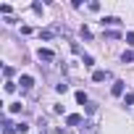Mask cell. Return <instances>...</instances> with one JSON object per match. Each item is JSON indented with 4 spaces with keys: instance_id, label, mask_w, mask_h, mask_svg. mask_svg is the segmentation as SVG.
<instances>
[{
    "instance_id": "cell-1",
    "label": "cell",
    "mask_w": 134,
    "mask_h": 134,
    "mask_svg": "<svg viewBox=\"0 0 134 134\" xmlns=\"http://www.w3.org/2000/svg\"><path fill=\"white\" fill-rule=\"evenodd\" d=\"M100 24H103V26H118V24H121V19H118V16H103V19H100Z\"/></svg>"
},
{
    "instance_id": "cell-2",
    "label": "cell",
    "mask_w": 134,
    "mask_h": 134,
    "mask_svg": "<svg viewBox=\"0 0 134 134\" xmlns=\"http://www.w3.org/2000/svg\"><path fill=\"white\" fill-rule=\"evenodd\" d=\"M37 55H40V60H53V58H55V53H53V50H47V47H40V53H37Z\"/></svg>"
},
{
    "instance_id": "cell-3",
    "label": "cell",
    "mask_w": 134,
    "mask_h": 134,
    "mask_svg": "<svg viewBox=\"0 0 134 134\" xmlns=\"http://www.w3.org/2000/svg\"><path fill=\"white\" fill-rule=\"evenodd\" d=\"M66 124H69V126H79V124H82V116H79V113H71V116H66Z\"/></svg>"
},
{
    "instance_id": "cell-4",
    "label": "cell",
    "mask_w": 134,
    "mask_h": 134,
    "mask_svg": "<svg viewBox=\"0 0 134 134\" xmlns=\"http://www.w3.org/2000/svg\"><path fill=\"white\" fill-rule=\"evenodd\" d=\"M19 84H21V87H24V90H32V87H34V79H32V76H26V74H24V76H21V79H19Z\"/></svg>"
},
{
    "instance_id": "cell-5",
    "label": "cell",
    "mask_w": 134,
    "mask_h": 134,
    "mask_svg": "<svg viewBox=\"0 0 134 134\" xmlns=\"http://www.w3.org/2000/svg\"><path fill=\"white\" fill-rule=\"evenodd\" d=\"M92 79H95V82H105V79H108V71H95Z\"/></svg>"
},
{
    "instance_id": "cell-6",
    "label": "cell",
    "mask_w": 134,
    "mask_h": 134,
    "mask_svg": "<svg viewBox=\"0 0 134 134\" xmlns=\"http://www.w3.org/2000/svg\"><path fill=\"white\" fill-rule=\"evenodd\" d=\"M110 92H113V95H124V82H116Z\"/></svg>"
},
{
    "instance_id": "cell-7",
    "label": "cell",
    "mask_w": 134,
    "mask_h": 134,
    "mask_svg": "<svg viewBox=\"0 0 134 134\" xmlns=\"http://www.w3.org/2000/svg\"><path fill=\"white\" fill-rule=\"evenodd\" d=\"M76 103H79V105H90V100H87L84 92H76Z\"/></svg>"
},
{
    "instance_id": "cell-8",
    "label": "cell",
    "mask_w": 134,
    "mask_h": 134,
    "mask_svg": "<svg viewBox=\"0 0 134 134\" xmlns=\"http://www.w3.org/2000/svg\"><path fill=\"white\" fill-rule=\"evenodd\" d=\"M121 60H124V63H131V60H134V53H131V50H124Z\"/></svg>"
},
{
    "instance_id": "cell-9",
    "label": "cell",
    "mask_w": 134,
    "mask_h": 134,
    "mask_svg": "<svg viewBox=\"0 0 134 134\" xmlns=\"http://www.w3.org/2000/svg\"><path fill=\"white\" fill-rule=\"evenodd\" d=\"M55 92H60V95H66V92H69V84H66V82H60V84H55Z\"/></svg>"
},
{
    "instance_id": "cell-10",
    "label": "cell",
    "mask_w": 134,
    "mask_h": 134,
    "mask_svg": "<svg viewBox=\"0 0 134 134\" xmlns=\"http://www.w3.org/2000/svg\"><path fill=\"white\" fill-rule=\"evenodd\" d=\"M82 63L87 66V69H92V66H95V58H92V55H84V58H82Z\"/></svg>"
},
{
    "instance_id": "cell-11",
    "label": "cell",
    "mask_w": 134,
    "mask_h": 134,
    "mask_svg": "<svg viewBox=\"0 0 134 134\" xmlns=\"http://www.w3.org/2000/svg\"><path fill=\"white\" fill-rule=\"evenodd\" d=\"M8 110H11V113H21V103H11Z\"/></svg>"
},
{
    "instance_id": "cell-12",
    "label": "cell",
    "mask_w": 134,
    "mask_h": 134,
    "mask_svg": "<svg viewBox=\"0 0 134 134\" xmlns=\"http://www.w3.org/2000/svg\"><path fill=\"white\" fill-rule=\"evenodd\" d=\"M13 131H16V129H13V124H8V121H5V124H3V134H13Z\"/></svg>"
},
{
    "instance_id": "cell-13",
    "label": "cell",
    "mask_w": 134,
    "mask_h": 134,
    "mask_svg": "<svg viewBox=\"0 0 134 134\" xmlns=\"http://www.w3.org/2000/svg\"><path fill=\"white\" fill-rule=\"evenodd\" d=\"M82 37H84V40H92V32H90L87 26H82Z\"/></svg>"
},
{
    "instance_id": "cell-14",
    "label": "cell",
    "mask_w": 134,
    "mask_h": 134,
    "mask_svg": "<svg viewBox=\"0 0 134 134\" xmlns=\"http://www.w3.org/2000/svg\"><path fill=\"white\" fill-rule=\"evenodd\" d=\"M124 105H134V95H131V92L124 97Z\"/></svg>"
},
{
    "instance_id": "cell-15",
    "label": "cell",
    "mask_w": 134,
    "mask_h": 134,
    "mask_svg": "<svg viewBox=\"0 0 134 134\" xmlns=\"http://www.w3.org/2000/svg\"><path fill=\"white\" fill-rule=\"evenodd\" d=\"M16 131H21V134H26V131H29V126H26V124H19V126H16Z\"/></svg>"
},
{
    "instance_id": "cell-16",
    "label": "cell",
    "mask_w": 134,
    "mask_h": 134,
    "mask_svg": "<svg viewBox=\"0 0 134 134\" xmlns=\"http://www.w3.org/2000/svg\"><path fill=\"white\" fill-rule=\"evenodd\" d=\"M126 42H129V45H134V32H129V34H126Z\"/></svg>"
}]
</instances>
